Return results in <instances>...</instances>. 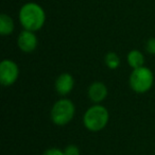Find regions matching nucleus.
Here are the masks:
<instances>
[{
    "label": "nucleus",
    "mask_w": 155,
    "mask_h": 155,
    "mask_svg": "<svg viewBox=\"0 0 155 155\" xmlns=\"http://www.w3.org/2000/svg\"><path fill=\"white\" fill-rule=\"evenodd\" d=\"M46 20V14L39 5L34 2L26 3L19 11V21L25 30L38 31L43 28Z\"/></svg>",
    "instance_id": "nucleus-1"
},
{
    "label": "nucleus",
    "mask_w": 155,
    "mask_h": 155,
    "mask_svg": "<svg viewBox=\"0 0 155 155\" xmlns=\"http://www.w3.org/2000/svg\"><path fill=\"white\" fill-rule=\"evenodd\" d=\"M110 119L108 110L102 105H94L86 110L83 122L88 131L99 132L106 127Z\"/></svg>",
    "instance_id": "nucleus-2"
},
{
    "label": "nucleus",
    "mask_w": 155,
    "mask_h": 155,
    "mask_svg": "<svg viewBox=\"0 0 155 155\" xmlns=\"http://www.w3.org/2000/svg\"><path fill=\"white\" fill-rule=\"evenodd\" d=\"M154 75L150 68L140 67L132 71L130 75V86L135 93L144 94L149 91L153 86Z\"/></svg>",
    "instance_id": "nucleus-3"
},
{
    "label": "nucleus",
    "mask_w": 155,
    "mask_h": 155,
    "mask_svg": "<svg viewBox=\"0 0 155 155\" xmlns=\"http://www.w3.org/2000/svg\"><path fill=\"white\" fill-rule=\"evenodd\" d=\"M74 104L68 99H61L54 103L51 108L50 117L54 124L66 125L72 120L74 116Z\"/></svg>",
    "instance_id": "nucleus-4"
},
{
    "label": "nucleus",
    "mask_w": 155,
    "mask_h": 155,
    "mask_svg": "<svg viewBox=\"0 0 155 155\" xmlns=\"http://www.w3.org/2000/svg\"><path fill=\"white\" fill-rule=\"evenodd\" d=\"M19 68L11 60H3L0 64V82L3 86H11L17 81Z\"/></svg>",
    "instance_id": "nucleus-5"
},
{
    "label": "nucleus",
    "mask_w": 155,
    "mask_h": 155,
    "mask_svg": "<svg viewBox=\"0 0 155 155\" xmlns=\"http://www.w3.org/2000/svg\"><path fill=\"white\" fill-rule=\"evenodd\" d=\"M17 45L22 52L30 53L37 47V37L33 31L24 30L17 38Z\"/></svg>",
    "instance_id": "nucleus-6"
},
{
    "label": "nucleus",
    "mask_w": 155,
    "mask_h": 155,
    "mask_svg": "<svg viewBox=\"0 0 155 155\" xmlns=\"http://www.w3.org/2000/svg\"><path fill=\"white\" fill-rule=\"evenodd\" d=\"M73 86H74V80L72 75L67 72L60 74L55 81V91L61 96L68 95L72 91Z\"/></svg>",
    "instance_id": "nucleus-7"
},
{
    "label": "nucleus",
    "mask_w": 155,
    "mask_h": 155,
    "mask_svg": "<svg viewBox=\"0 0 155 155\" xmlns=\"http://www.w3.org/2000/svg\"><path fill=\"white\" fill-rule=\"evenodd\" d=\"M107 96V87L102 82H95L88 88V97L95 103L103 101Z\"/></svg>",
    "instance_id": "nucleus-8"
},
{
    "label": "nucleus",
    "mask_w": 155,
    "mask_h": 155,
    "mask_svg": "<svg viewBox=\"0 0 155 155\" xmlns=\"http://www.w3.org/2000/svg\"><path fill=\"white\" fill-rule=\"evenodd\" d=\"M127 63L133 69L140 68L144 64V56L139 50H132L127 54Z\"/></svg>",
    "instance_id": "nucleus-9"
},
{
    "label": "nucleus",
    "mask_w": 155,
    "mask_h": 155,
    "mask_svg": "<svg viewBox=\"0 0 155 155\" xmlns=\"http://www.w3.org/2000/svg\"><path fill=\"white\" fill-rule=\"evenodd\" d=\"M14 31V21L9 15H0V33L1 35H10Z\"/></svg>",
    "instance_id": "nucleus-10"
},
{
    "label": "nucleus",
    "mask_w": 155,
    "mask_h": 155,
    "mask_svg": "<svg viewBox=\"0 0 155 155\" xmlns=\"http://www.w3.org/2000/svg\"><path fill=\"white\" fill-rule=\"evenodd\" d=\"M105 64L110 69H117L120 65V58L115 52H108L105 55Z\"/></svg>",
    "instance_id": "nucleus-11"
},
{
    "label": "nucleus",
    "mask_w": 155,
    "mask_h": 155,
    "mask_svg": "<svg viewBox=\"0 0 155 155\" xmlns=\"http://www.w3.org/2000/svg\"><path fill=\"white\" fill-rule=\"evenodd\" d=\"M66 155H80V149L74 144H69L64 150Z\"/></svg>",
    "instance_id": "nucleus-12"
},
{
    "label": "nucleus",
    "mask_w": 155,
    "mask_h": 155,
    "mask_svg": "<svg viewBox=\"0 0 155 155\" xmlns=\"http://www.w3.org/2000/svg\"><path fill=\"white\" fill-rule=\"evenodd\" d=\"M146 49L150 54H155V37L148 39L146 44Z\"/></svg>",
    "instance_id": "nucleus-13"
},
{
    "label": "nucleus",
    "mask_w": 155,
    "mask_h": 155,
    "mask_svg": "<svg viewBox=\"0 0 155 155\" xmlns=\"http://www.w3.org/2000/svg\"><path fill=\"white\" fill-rule=\"evenodd\" d=\"M43 155H66L65 154L64 151L60 150V149H56V148H51V149H48L44 152Z\"/></svg>",
    "instance_id": "nucleus-14"
}]
</instances>
